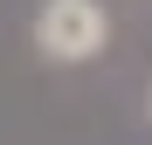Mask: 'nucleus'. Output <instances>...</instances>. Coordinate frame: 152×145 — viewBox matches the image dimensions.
Instances as JSON below:
<instances>
[{
    "label": "nucleus",
    "instance_id": "obj_1",
    "mask_svg": "<svg viewBox=\"0 0 152 145\" xmlns=\"http://www.w3.org/2000/svg\"><path fill=\"white\" fill-rule=\"evenodd\" d=\"M104 35H111V21L97 0H48L35 14V48L48 62H90L104 48Z\"/></svg>",
    "mask_w": 152,
    "mask_h": 145
}]
</instances>
